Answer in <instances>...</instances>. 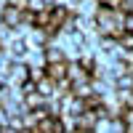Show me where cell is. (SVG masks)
<instances>
[{
	"label": "cell",
	"mask_w": 133,
	"mask_h": 133,
	"mask_svg": "<svg viewBox=\"0 0 133 133\" xmlns=\"http://www.w3.org/2000/svg\"><path fill=\"white\" fill-rule=\"evenodd\" d=\"M120 48L123 51H133V32H125V35L120 37Z\"/></svg>",
	"instance_id": "obj_7"
},
{
	"label": "cell",
	"mask_w": 133,
	"mask_h": 133,
	"mask_svg": "<svg viewBox=\"0 0 133 133\" xmlns=\"http://www.w3.org/2000/svg\"><path fill=\"white\" fill-rule=\"evenodd\" d=\"M45 61H48V64H64V61H69V59H66V53H64L59 45H53V43H51V45L45 48Z\"/></svg>",
	"instance_id": "obj_6"
},
{
	"label": "cell",
	"mask_w": 133,
	"mask_h": 133,
	"mask_svg": "<svg viewBox=\"0 0 133 133\" xmlns=\"http://www.w3.org/2000/svg\"><path fill=\"white\" fill-rule=\"evenodd\" d=\"M32 77V66L27 61H11V75H8V85L21 88L24 83H29Z\"/></svg>",
	"instance_id": "obj_1"
},
{
	"label": "cell",
	"mask_w": 133,
	"mask_h": 133,
	"mask_svg": "<svg viewBox=\"0 0 133 133\" xmlns=\"http://www.w3.org/2000/svg\"><path fill=\"white\" fill-rule=\"evenodd\" d=\"M66 69H69V61H64V64H48L45 66V77H51L53 83H61V80H66Z\"/></svg>",
	"instance_id": "obj_4"
},
{
	"label": "cell",
	"mask_w": 133,
	"mask_h": 133,
	"mask_svg": "<svg viewBox=\"0 0 133 133\" xmlns=\"http://www.w3.org/2000/svg\"><path fill=\"white\" fill-rule=\"evenodd\" d=\"M77 3H80V0H56V5H64V8H69V11H75Z\"/></svg>",
	"instance_id": "obj_9"
},
{
	"label": "cell",
	"mask_w": 133,
	"mask_h": 133,
	"mask_svg": "<svg viewBox=\"0 0 133 133\" xmlns=\"http://www.w3.org/2000/svg\"><path fill=\"white\" fill-rule=\"evenodd\" d=\"M120 61H123L128 69H133V51H123L120 53Z\"/></svg>",
	"instance_id": "obj_8"
},
{
	"label": "cell",
	"mask_w": 133,
	"mask_h": 133,
	"mask_svg": "<svg viewBox=\"0 0 133 133\" xmlns=\"http://www.w3.org/2000/svg\"><path fill=\"white\" fill-rule=\"evenodd\" d=\"M37 93L45 98V101H51V98H59V96H56V83H53L51 77H45V80L37 83Z\"/></svg>",
	"instance_id": "obj_5"
},
{
	"label": "cell",
	"mask_w": 133,
	"mask_h": 133,
	"mask_svg": "<svg viewBox=\"0 0 133 133\" xmlns=\"http://www.w3.org/2000/svg\"><path fill=\"white\" fill-rule=\"evenodd\" d=\"M66 80L72 85H80V83H91V75L83 69L80 61H69V69H66Z\"/></svg>",
	"instance_id": "obj_3"
},
{
	"label": "cell",
	"mask_w": 133,
	"mask_h": 133,
	"mask_svg": "<svg viewBox=\"0 0 133 133\" xmlns=\"http://www.w3.org/2000/svg\"><path fill=\"white\" fill-rule=\"evenodd\" d=\"M125 32H133V14L125 16Z\"/></svg>",
	"instance_id": "obj_10"
},
{
	"label": "cell",
	"mask_w": 133,
	"mask_h": 133,
	"mask_svg": "<svg viewBox=\"0 0 133 133\" xmlns=\"http://www.w3.org/2000/svg\"><path fill=\"white\" fill-rule=\"evenodd\" d=\"M0 133H5V125H0Z\"/></svg>",
	"instance_id": "obj_12"
},
{
	"label": "cell",
	"mask_w": 133,
	"mask_h": 133,
	"mask_svg": "<svg viewBox=\"0 0 133 133\" xmlns=\"http://www.w3.org/2000/svg\"><path fill=\"white\" fill-rule=\"evenodd\" d=\"M0 107H3V104H0Z\"/></svg>",
	"instance_id": "obj_13"
},
{
	"label": "cell",
	"mask_w": 133,
	"mask_h": 133,
	"mask_svg": "<svg viewBox=\"0 0 133 133\" xmlns=\"http://www.w3.org/2000/svg\"><path fill=\"white\" fill-rule=\"evenodd\" d=\"M98 3H101V5H107V8H117V3H120V0H98Z\"/></svg>",
	"instance_id": "obj_11"
},
{
	"label": "cell",
	"mask_w": 133,
	"mask_h": 133,
	"mask_svg": "<svg viewBox=\"0 0 133 133\" xmlns=\"http://www.w3.org/2000/svg\"><path fill=\"white\" fill-rule=\"evenodd\" d=\"M24 11L27 8H16V5H3L0 11V19H3V27L8 29H16V27H24Z\"/></svg>",
	"instance_id": "obj_2"
}]
</instances>
